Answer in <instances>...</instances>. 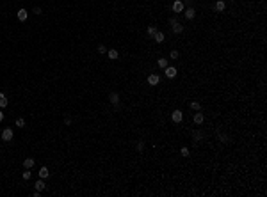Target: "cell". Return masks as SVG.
I'll return each mask as SVG.
<instances>
[{
	"mask_svg": "<svg viewBox=\"0 0 267 197\" xmlns=\"http://www.w3.org/2000/svg\"><path fill=\"white\" fill-rule=\"evenodd\" d=\"M184 2H182V0H175V2H173V6H171V9H173V12H182V11H184Z\"/></svg>",
	"mask_w": 267,
	"mask_h": 197,
	"instance_id": "8992f818",
	"label": "cell"
},
{
	"mask_svg": "<svg viewBox=\"0 0 267 197\" xmlns=\"http://www.w3.org/2000/svg\"><path fill=\"white\" fill-rule=\"evenodd\" d=\"M96 50H98V53H107V48H105L103 45H98V48H96Z\"/></svg>",
	"mask_w": 267,
	"mask_h": 197,
	"instance_id": "4316f807",
	"label": "cell"
},
{
	"mask_svg": "<svg viewBox=\"0 0 267 197\" xmlns=\"http://www.w3.org/2000/svg\"><path fill=\"white\" fill-rule=\"evenodd\" d=\"M109 101H110V105L118 107V105H119V94H118V92H110V94H109Z\"/></svg>",
	"mask_w": 267,
	"mask_h": 197,
	"instance_id": "52a82bcc",
	"label": "cell"
},
{
	"mask_svg": "<svg viewBox=\"0 0 267 197\" xmlns=\"http://www.w3.org/2000/svg\"><path fill=\"white\" fill-rule=\"evenodd\" d=\"M192 138H194V142H198V140H201V138H203V133H201L200 130H196V132L192 133Z\"/></svg>",
	"mask_w": 267,
	"mask_h": 197,
	"instance_id": "d6986e66",
	"label": "cell"
},
{
	"mask_svg": "<svg viewBox=\"0 0 267 197\" xmlns=\"http://www.w3.org/2000/svg\"><path fill=\"white\" fill-rule=\"evenodd\" d=\"M164 71H166V76H167V78H175L176 73H178V69H176L175 66H166Z\"/></svg>",
	"mask_w": 267,
	"mask_h": 197,
	"instance_id": "277c9868",
	"label": "cell"
},
{
	"mask_svg": "<svg viewBox=\"0 0 267 197\" xmlns=\"http://www.w3.org/2000/svg\"><path fill=\"white\" fill-rule=\"evenodd\" d=\"M171 121H173L175 124H180L182 121H184V112H182L180 108L173 110V112H171Z\"/></svg>",
	"mask_w": 267,
	"mask_h": 197,
	"instance_id": "6da1fadb",
	"label": "cell"
},
{
	"mask_svg": "<svg viewBox=\"0 0 267 197\" xmlns=\"http://www.w3.org/2000/svg\"><path fill=\"white\" fill-rule=\"evenodd\" d=\"M214 9H216L217 12H223L224 9H226V2H224V0H216V4H214Z\"/></svg>",
	"mask_w": 267,
	"mask_h": 197,
	"instance_id": "9c48e42d",
	"label": "cell"
},
{
	"mask_svg": "<svg viewBox=\"0 0 267 197\" xmlns=\"http://www.w3.org/2000/svg\"><path fill=\"white\" fill-rule=\"evenodd\" d=\"M180 154H182V156H189V154H191V151H189V147L187 146H184V147H180Z\"/></svg>",
	"mask_w": 267,
	"mask_h": 197,
	"instance_id": "44dd1931",
	"label": "cell"
},
{
	"mask_svg": "<svg viewBox=\"0 0 267 197\" xmlns=\"http://www.w3.org/2000/svg\"><path fill=\"white\" fill-rule=\"evenodd\" d=\"M148 85H151V87H155V85H159L160 83V76L157 75V73H151V75H148Z\"/></svg>",
	"mask_w": 267,
	"mask_h": 197,
	"instance_id": "3957f363",
	"label": "cell"
},
{
	"mask_svg": "<svg viewBox=\"0 0 267 197\" xmlns=\"http://www.w3.org/2000/svg\"><path fill=\"white\" fill-rule=\"evenodd\" d=\"M9 105V100L6 98V94L4 92H0V108H6Z\"/></svg>",
	"mask_w": 267,
	"mask_h": 197,
	"instance_id": "e0dca14e",
	"label": "cell"
},
{
	"mask_svg": "<svg viewBox=\"0 0 267 197\" xmlns=\"http://www.w3.org/2000/svg\"><path fill=\"white\" fill-rule=\"evenodd\" d=\"M230 2H235V0H230Z\"/></svg>",
	"mask_w": 267,
	"mask_h": 197,
	"instance_id": "d6a6232c",
	"label": "cell"
},
{
	"mask_svg": "<svg viewBox=\"0 0 267 197\" xmlns=\"http://www.w3.org/2000/svg\"><path fill=\"white\" fill-rule=\"evenodd\" d=\"M184 16H185L187 20H194V16H196V11H194V7H187Z\"/></svg>",
	"mask_w": 267,
	"mask_h": 197,
	"instance_id": "4fadbf2b",
	"label": "cell"
},
{
	"mask_svg": "<svg viewBox=\"0 0 267 197\" xmlns=\"http://www.w3.org/2000/svg\"><path fill=\"white\" fill-rule=\"evenodd\" d=\"M23 126H25V119L23 117H18L16 119V128H23Z\"/></svg>",
	"mask_w": 267,
	"mask_h": 197,
	"instance_id": "d4e9b609",
	"label": "cell"
},
{
	"mask_svg": "<svg viewBox=\"0 0 267 197\" xmlns=\"http://www.w3.org/2000/svg\"><path fill=\"white\" fill-rule=\"evenodd\" d=\"M34 188H36V190H39V192H43V190L46 188V185H45V179H41V178H39V179L34 183Z\"/></svg>",
	"mask_w": 267,
	"mask_h": 197,
	"instance_id": "8fae6325",
	"label": "cell"
},
{
	"mask_svg": "<svg viewBox=\"0 0 267 197\" xmlns=\"http://www.w3.org/2000/svg\"><path fill=\"white\" fill-rule=\"evenodd\" d=\"M169 59H171V61H178V59H180V53H178V50H171V53H169Z\"/></svg>",
	"mask_w": 267,
	"mask_h": 197,
	"instance_id": "ffe728a7",
	"label": "cell"
},
{
	"mask_svg": "<svg viewBox=\"0 0 267 197\" xmlns=\"http://www.w3.org/2000/svg\"><path fill=\"white\" fill-rule=\"evenodd\" d=\"M32 12H34V14H41V12H43V9H41L39 6H36V7L32 9Z\"/></svg>",
	"mask_w": 267,
	"mask_h": 197,
	"instance_id": "83f0119b",
	"label": "cell"
},
{
	"mask_svg": "<svg viewBox=\"0 0 267 197\" xmlns=\"http://www.w3.org/2000/svg\"><path fill=\"white\" fill-rule=\"evenodd\" d=\"M37 174H39V178H41V179H46V178L50 176V171H48V167H41Z\"/></svg>",
	"mask_w": 267,
	"mask_h": 197,
	"instance_id": "7c38bea8",
	"label": "cell"
},
{
	"mask_svg": "<svg viewBox=\"0 0 267 197\" xmlns=\"http://www.w3.org/2000/svg\"><path fill=\"white\" fill-rule=\"evenodd\" d=\"M16 18H18L20 21H25L27 18H29V11H27V9H18V12H16Z\"/></svg>",
	"mask_w": 267,
	"mask_h": 197,
	"instance_id": "ba28073f",
	"label": "cell"
},
{
	"mask_svg": "<svg viewBox=\"0 0 267 197\" xmlns=\"http://www.w3.org/2000/svg\"><path fill=\"white\" fill-rule=\"evenodd\" d=\"M0 137H2L4 142H11L12 137H15V132H12V128H6L2 133H0Z\"/></svg>",
	"mask_w": 267,
	"mask_h": 197,
	"instance_id": "7a4b0ae2",
	"label": "cell"
},
{
	"mask_svg": "<svg viewBox=\"0 0 267 197\" xmlns=\"http://www.w3.org/2000/svg\"><path fill=\"white\" fill-rule=\"evenodd\" d=\"M39 195H41V192H39V190H34V192H32V197H39Z\"/></svg>",
	"mask_w": 267,
	"mask_h": 197,
	"instance_id": "4dcf8cb0",
	"label": "cell"
},
{
	"mask_svg": "<svg viewBox=\"0 0 267 197\" xmlns=\"http://www.w3.org/2000/svg\"><path fill=\"white\" fill-rule=\"evenodd\" d=\"M107 57H109L110 61H116V59L119 57V53H118V50H107Z\"/></svg>",
	"mask_w": 267,
	"mask_h": 197,
	"instance_id": "2e32d148",
	"label": "cell"
},
{
	"mask_svg": "<svg viewBox=\"0 0 267 197\" xmlns=\"http://www.w3.org/2000/svg\"><path fill=\"white\" fill-rule=\"evenodd\" d=\"M175 23H178V18H176V16H171V18H169V25L173 27Z\"/></svg>",
	"mask_w": 267,
	"mask_h": 197,
	"instance_id": "f1b7e54d",
	"label": "cell"
},
{
	"mask_svg": "<svg viewBox=\"0 0 267 197\" xmlns=\"http://www.w3.org/2000/svg\"><path fill=\"white\" fill-rule=\"evenodd\" d=\"M21 178H23V179H31V178H32L31 169H25V171H23V174H21Z\"/></svg>",
	"mask_w": 267,
	"mask_h": 197,
	"instance_id": "603a6c76",
	"label": "cell"
},
{
	"mask_svg": "<svg viewBox=\"0 0 267 197\" xmlns=\"http://www.w3.org/2000/svg\"><path fill=\"white\" fill-rule=\"evenodd\" d=\"M153 39H155V43H164L166 34H164V32H160V30H157L155 34H153Z\"/></svg>",
	"mask_w": 267,
	"mask_h": 197,
	"instance_id": "30bf717a",
	"label": "cell"
},
{
	"mask_svg": "<svg viewBox=\"0 0 267 197\" xmlns=\"http://www.w3.org/2000/svg\"><path fill=\"white\" fill-rule=\"evenodd\" d=\"M191 108L192 110H201V103L200 101H191Z\"/></svg>",
	"mask_w": 267,
	"mask_h": 197,
	"instance_id": "cb8c5ba5",
	"label": "cell"
},
{
	"mask_svg": "<svg viewBox=\"0 0 267 197\" xmlns=\"http://www.w3.org/2000/svg\"><path fill=\"white\" fill-rule=\"evenodd\" d=\"M192 121H194V124H203V123H205V114H201L200 110H196Z\"/></svg>",
	"mask_w": 267,
	"mask_h": 197,
	"instance_id": "5b68a950",
	"label": "cell"
},
{
	"mask_svg": "<svg viewBox=\"0 0 267 197\" xmlns=\"http://www.w3.org/2000/svg\"><path fill=\"white\" fill-rule=\"evenodd\" d=\"M155 32H157V27H155V25H150L148 29H146V34H148L150 37H153V34H155Z\"/></svg>",
	"mask_w": 267,
	"mask_h": 197,
	"instance_id": "ac0fdd59",
	"label": "cell"
},
{
	"mask_svg": "<svg viewBox=\"0 0 267 197\" xmlns=\"http://www.w3.org/2000/svg\"><path fill=\"white\" fill-rule=\"evenodd\" d=\"M135 149H137L139 153H143V149H144V142H143V140H139V142H137V146H135Z\"/></svg>",
	"mask_w": 267,
	"mask_h": 197,
	"instance_id": "484cf974",
	"label": "cell"
},
{
	"mask_svg": "<svg viewBox=\"0 0 267 197\" xmlns=\"http://www.w3.org/2000/svg\"><path fill=\"white\" fill-rule=\"evenodd\" d=\"M34 165H36V160H34V158H31V156L23 160V167H25V169H32Z\"/></svg>",
	"mask_w": 267,
	"mask_h": 197,
	"instance_id": "5bb4252c",
	"label": "cell"
},
{
	"mask_svg": "<svg viewBox=\"0 0 267 197\" xmlns=\"http://www.w3.org/2000/svg\"><path fill=\"white\" fill-rule=\"evenodd\" d=\"M4 121V112H2V108H0V123Z\"/></svg>",
	"mask_w": 267,
	"mask_h": 197,
	"instance_id": "1f68e13d",
	"label": "cell"
},
{
	"mask_svg": "<svg viewBox=\"0 0 267 197\" xmlns=\"http://www.w3.org/2000/svg\"><path fill=\"white\" fill-rule=\"evenodd\" d=\"M184 29H185V27H184V25H180V23H175V25L171 27L173 34H182V32H184Z\"/></svg>",
	"mask_w": 267,
	"mask_h": 197,
	"instance_id": "9a60e30c",
	"label": "cell"
},
{
	"mask_svg": "<svg viewBox=\"0 0 267 197\" xmlns=\"http://www.w3.org/2000/svg\"><path fill=\"white\" fill-rule=\"evenodd\" d=\"M157 64H159V68H162V69H164V68L167 66V59H166V57H160V59L157 61Z\"/></svg>",
	"mask_w": 267,
	"mask_h": 197,
	"instance_id": "7402d4cb",
	"label": "cell"
},
{
	"mask_svg": "<svg viewBox=\"0 0 267 197\" xmlns=\"http://www.w3.org/2000/svg\"><path fill=\"white\" fill-rule=\"evenodd\" d=\"M64 124H66V126L71 124V117H66V119H64Z\"/></svg>",
	"mask_w": 267,
	"mask_h": 197,
	"instance_id": "f546056e",
	"label": "cell"
}]
</instances>
